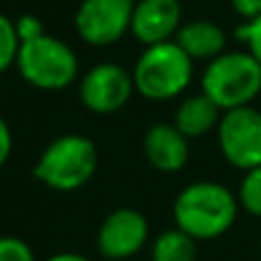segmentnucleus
<instances>
[{
	"instance_id": "nucleus-13",
	"label": "nucleus",
	"mask_w": 261,
	"mask_h": 261,
	"mask_svg": "<svg viewBox=\"0 0 261 261\" xmlns=\"http://www.w3.org/2000/svg\"><path fill=\"white\" fill-rule=\"evenodd\" d=\"M222 117V110L208 99L204 92L186 96L174 113V126L181 130L188 140L202 138L218 128Z\"/></svg>"
},
{
	"instance_id": "nucleus-6",
	"label": "nucleus",
	"mask_w": 261,
	"mask_h": 261,
	"mask_svg": "<svg viewBox=\"0 0 261 261\" xmlns=\"http://www.w3.org/2000/svg\"><path fill=\"white\" fill-rule=\"evenodd\" d=\"M218 147L236 170H252L261 165V110L252 106L222 113L218 122Z\"/></svg>"
},
{
	"instance_id": "nucleus-14",
	"label": "nucleus",
	"mask_w": 261,
	"mask_h": 261,
	"mask_svg": "<svg viewBox=\"0 0 261 261\" xmlns=\"http://www.w3.org/2000/svg\"><path fill=\"white\" fill-rule=\"evenodd\" d=\"M197 241L184 229H165L151 243V261H195Z\"/></svg>"
},
{
	"instance_id": "nucleus-16",
	"label": "nucleus",
	"mask_w": 261,
	"mask_h": 261,
	"mask_svg": "<svg viewBox=\"0 0 261 261\" xmlns=\"http://www.w3.org/2000/svg\"><path fill=\"white\" fill-rule=\"evenodd\" d=\"M18 48H21V41L16 35V25L9 16L0 14V73L16 64Z\"/></svg>"
},
{
	"instance_id": "nucleus-3",
	"label": "nucleus",
	"mask_w": 261,
	"mask_h": 261,
	"mask_svg": "<svg viewBox=\"0 0 261 261\" xmlns=\"http://www.w3.org/2000/svg\"><path fill=\"white\" fill-rule=\"evenodd\" d=\"M96 167V144L85 135L67 133L46 144L35 165V176L50 190L73 193L94 176Z\"/></svg>"
},
{
	"instance_id": "nucleus-19",
	"label": "nucleus",
	"mask_w": 261,
	"mask_h": 261,
	"mask_svg": "<svg viewBox=\"0 0 261 261\" xmlns=\"http://www.w3.org/2000/svg\"><path fill=\"white\" fill-rule=\"evenodd\" d=\"M14 25H16V35H18V41H21V44L46 35L44 23H41V18L35 16V14H21V16L14 21Z\"/></svg>"
},
{
	"instance_id": "nucleus-4",
	"label": "nucleus",
	"mask_w": 261,
	"mask_h": 261,
	"mask_svg": "<svg viewBox=\"0 0 261 261\" xmlns=\"http://www.w3.org/2000/svg\"><path fill=\"white\" fill-rule=\"evenodd\" d=\"M202 92L222 113L252 106L261 94V64L248 50H225L206 64Z\"/></svg>"
},
{
	"instance_id": "nucleus-7",
	"label": "nucleus",
	"mask_w": 261,
	"mask_h": 261,
	"mask_svg": "<svg viewBox=\"0 0 261 261\" xmlns=\"http://www.w3.org/2000/svg\"><path fill=\"white\" fill-rule=\"evenodd\" d=\"M135 0H83L76 9L73 25L85 44L113 46L130 32Z\"/></svg>"
},
{
	"instance_id": "nucleus-12",
	"label": "nucleus",
	"mask_w": 261,
	"mask_h": 261,
	"mask_svg": "<svg viewBox=\"0 0 261 261\" xmlns=\"http://www.w3.org/2000/svg\"><path fill=\"white\" fill-rule=\"evenodd\" d=\"M174 41L193 62L197 60L211 62L213 58L227 50V32L222 30V25H218L216 21H208V18H195V21L181 23Z\"/></svg>"
},
{
	"instance_id": "nucleus-9",
	"label": "nucleus",
	"mask_w": 261,
	"mask_h": 261,
	"mask_svg": "<svg viewBox=\"0 0 261 261\" xmlns=\"http://www.w3.org/2000/svg\"><path fill=\"white\" fill-rule=\"evenodd\" d=\"M149 239V222L135 208H115L103 218L96 234L99 254L110 261H130Z\"/></svg>"
},
{
	"instance_id": "nucleus-2",
	"label": "nucleus",
	"mask_w": 261,
	"mask_h": 261,
	"mask_svg": "<svg viewBox=\"0 0 261 261\" xmlns=\"http://www.w3.org/2000/svg\"><path fill=\"white\" fill-rule=\"evenodd\" d=\"M195 62L174 39L144 46L133 67L135 92L149 101H170L181 96L193 81Z\"/></svg>"
},
{
	"instance_id": "nucleus-21",
	"label": "nucleus",
	"mask_w": 261,
	"mask_h": 261,
	"mask_svg": "<svg viewBox=\"0 0 261 261\" xmlns=\"http://www.w3.org/2000/svg\"><path fill=\"white\" fill-rule=\"evenodd\" d=\"M9 153H12V130H9L7 122L0 117V167L7 163Z\"/></svg>"
},
{
	"instance_id": "nucleus-15",
	"label": "nucleus",
	"mask_w": 261,
	"mask_h": 261,
	"mask_svg": "<svg viewBox=\"0 0 261 261\" xmlns=\"http://www.w3.org/2000/svg\"><path fill=\"white\" fill-rule=\"evenodd\" d=\"M236 197H239L241 208H245L250 216L261 218V165L243 172Z\"/></svg>"
},
{
	"instance_id": "nucleus-8",
	"label": "nucleus",
	"mask_w": 261,
	"mask_h": 261,
	"mask_svg": "<svg viewBox=\"0 0 261 261\" xmlns=\"http://www.w3.org/2000/svg\"><path fill=\"white\" fill-rule=\"evenodd\" d=\"M135 92L133 73L113 62H101L83 73L78 94L90 113L113 115L122 110Z\"/></svg>"
},
{
	"instance_id": "nucleus-1",
	"label": "nucleus",
	"mask_w": 261,
	"mask_h": 261,
	"mask_svg": "<svg viewBox=\"0 0 261 261\" xmlns=\"http://www.w3.org/2000/svg\"><path fill=\"white\" fill-rule=\"evenodd\" d=\"M239 197L220 181H193L174 199V225L195 241L225 236L239 218Z\"/></svg>"
},
{
	"instance_id": "nucleus-11",
	"label": "nucleus",
	"mask_w": 261,
	"mask_h": 261,
	"mask_svg": "<svg viewBox=\"0 0 261 261\" xmlns=\"http://www.w3.org/2000/svg\"><path fill=\"white\" fill-rule=\"evenodd\" d=\"M144 158L153 170L163 174H174L186 167L190 158L188 138L174 124H153L147 128L142 140Z\"/></svg>"
},
{
	"instance_id": "nucleus-22",
	"label": "nucleus",
	"mask_w": 261,
	"mask_h": 261,
	"mask_svg": "<svg viewBox=\"0 0 261 261\" xmlns=\"http://www.w3.org/2000/svg\"><path fill=\"white\" fill-rule=\"evenodd\" d=\"M46 261H90V259L78 254V252H58V254H53V257H48Z\"/></svg>"
},
{
	"instance_id": "nucleus-5",
	"label": "nucleus",
	"mask_w": 261,
	"mask_h": 261,
	"mask_svg": "<svg viewBox=\"0 0 261 261\" xmlns=\"http://www.w3.org/2000/svg\"><path fill=\"white\" fill-rule=\"evenodd\" d=\"M16 67L23 81L37 90H64L78 78L73 48L48 32L21 44Z\"/></svg>"
},
{
	"instance_id": "nucleus-18",
	"label": "nucleus",
	"mask_w": 261,
	"mask_h": 261,
	"mask_svg": "<svg viewBox=\"0 0 261 261\" xmlns=\"http://www.w3.org/2000/svg\"><path fill=\"white\" fill-rule=\"evenodd\" d=\"M0 261H35V252L23 239L0 236Z\"/></svg>"
},
{
	"instance_id": "nucleus-10",
	"label": "nucleus",
	"mask_w": 261,
	"mask_h": 261,
	"mask_svg": "<svg viewBox=\"0 0 261 261\" xmlns=\"http://www.w3.org/2000/svg\"><path fill=\"white\" fill-rule=\"evenodd\" d=\"M181 28L179 0H138L130 18V35L142 46L170 41Z\"/></svg>"
},
{
	"instance_id": "nucleus-17",
	"label": "nucleus",
	"mask_w": 261,
	"mask_h": 261,
	"mask_svg": "<svg viewBox=\"0 0 261 261\" xmlns=\"http://www.w3.org/2000/svg\"><path fill=\"white\" fill-rule=\"evenodd\" d=\"M234 35L241 44H245V50L261 64V14L250 21H241Z\"/></svg>"
},
{
	"instance_id": "nucleus-23",
	"label": "nucleus",
	"mask_w": 261,
	"mask_h": 261,
	"mask_svg": "<svg viewBox=\"0 0 261 261\" xmlns=\"http://www.w3.org/2000/svg\"><path fill=\"white\" fill-rule=\"evenodd\" d=\"M259 252H261V239H259Z\"/></svg>"
},
{
	"instance_id": "nucleus-20",
	"label": "nucleus",
	"mask_w": 261,
	"mask_h": 261,
	"mask_svg": "<svg viewBox=\"0 0 261 261\" xmlns=\"http://www.w3.org/2000/svg\"><path fill=\"white\" fill-rule=\"evenodd\" d=\"M229 3H231V9L243 21H250V18L261 14V0H229Z\"/></svg>"
}]
</instances>
